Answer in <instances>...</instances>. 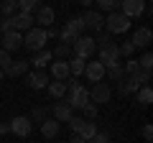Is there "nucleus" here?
I'll use <instances>...</instances> for the list:
<instances>
[{
  "label": "nucleus",
  "mask_w": 153,
  "mask_h": 143,
  "mask_svg": "<svg viewBox=\"0 0 153 143\" xmlns=\"http://www.w3.org/2000/svg\"><path fill=\"white\" fill-rule=\"evenodd\" d=\"M66 102H69V107L71 110H82L84 105L89 102V89L87 87H82V84H76V82H71V84H66Z\"/></svg>",
  "instance_id": "obj_1"
},
{
  "label": "nucleus",
  "mask_w": 153,
  "mask_h": 143,
  "mask_svg": "<svg viewBox=\"0 0 153 143\" xmlns=\"http://www.w3.org/2000/svg\"><path fill=\"white\" fill-rule=\"evenodd\" d=\"M94 51H97V44H94V39L92 36H79V39L71 44V54L74 56H79V59H92L94 56Z\"/></svg>",
  "instance_id": "obj_2"
},
{
  "label": "nucleus",
  "mask_w": 153,
  "mask_h": 143,
  "mask_svg": "<svg viewBox=\"0 0 153 143\" xmlns=\"http://www.w3.org/2000/svg\"><path fill=\"white\" fill-rule=\"evenodd\" d=\"M46 31L44 28H38V26H33L31 31H26V36H23V46L26 49H31V51H41V49H46Z\"/></svg>",
  "instance_id": "obj_3"
},
{
  "label": "nucleus",
  "mask_w": 153,
  "mask_h": 143,
  "mask_svg": "<svg viewBox=\"0 0 153 143\" xmlns=\"http://www.w3.org/2000/svg\"><path fill=\"white\" fill-rule=\"evenodd\" d=\"M105 28H107L110 36H117V33H125L128 28H130V18H125L123 13H110L107 18H105Z\"/></svg>",
  "instance_id": "obj_4"
},
{
  "label": "nucleus",
  "mask_w": 153,
  "mask_h": 143,
  "mask_svg": "<svg viewBox=\"0 0 153 143\" xmlns=\"http://www.w3.org/2000/svg\"><path fill=\"white\" fill-rule=\"evenodd\" d=\"M146 0H120V13L125 18H140L143 13H146Z\"/></svg>",
  "instance_id": "obj_5"
},
{
  "label": "nucleus",
  "mask_w": 153,
  "mask_h": 143,
  "mask_svg": "<svg viewBox=\"0 0 153 143\" xmlns=\"http://www.w3.org/2000/svg\"><path fill=\"white\" fill-rule=\"evenodd\" d=\"M33 130V120L28 115H16L10 120V133H16L18 138H28Z\"/></svg>",
  "instance_id": "obj_6"
},
{
  "label": "nucleus",
  "mask_w": 153,
  "mask_h": 143,
  "mask_svg": "<svg viewBox=\"0 0 153 143\" xmlns=\"http://www.w3.org/2000/svg\"><path fill=\"white\" fill-rule=\"evenodd\" d=\"M33 13H21L18 10L16 16H10V31H18V33H23V31H31L33 28Z\"/></svg>",
  "instance_id": "obj_7"
},
{
  "label": "nucleus",
  "mask_w": 153,
  "mask_h": 143,
  "mask_svg": "<svg viewBox=\"0 0 153 143\" xmlns=\"http://www.w3.org/2000/svg\"><path fill=\"white\" fill-rule=\"evenodd\" d=\"M21 46H23V33H18V31H8V33H3V36H0V49H5L8 54L18 51Z\"/></svg>",
  "instance_id": "obj_8"
},
{
  "label": "nucleus",
  "mask_w": 153,
  "mask_h": 143,
  "mask_svg": "<svg viewBox=\"0 0 153 143\" xmlns=\"http://www.w3.org/2000/svg\"><path fill=\"white\" fill-rule=\"evenodd\" d=\"M110 97H112V89H110L105 82L92 84V89H89V102H94V105H102V102H110Z\"/></svg>",
  "instance_id": "obj_9"
},
{
  "label": "nucleus",
  "mask_w": 153,
  "mask_h": 143,
  "mask_svg": "<svg viewBox=\"0 0 153 143\" xmlns=\"http://www.w3.org/2000/svg\"><path fill=\"white\" fill-rule=\"evenodd\" d=\"M151 41H153V31H151L148 26H140L135 33H133L130 44H133V49H148V46H151Z\"/></svg>",
  "instance_id": "obj_10"
},
{
  "label": "nucleus",
  "mask_w": 153,
  "mask_h": 143,
  "mask_svg": "<svg viewBox=\"0 0 153 143\" xmlns=\"http://www.w3.org/2000/svg\"><path fill=\"white\" fill-rule=\"evenodd\" d=\"M82 21H84V28H89V31H97L100 33L105 28V16L100 10H87L82 16Z\"/></svg>",
  "instance_id": "obj_11"
},
{
  "label": "nucleus",
  "mask_w": 153,
  "mask_h": 143,
  "mask_svg": "<svg viewBox=\"0 0 153 143\" xmlns=\"http://www.w3.org/2000/svg\"><path fill=\"white\" fill-rule=\"evenodd\" d=\"M84 77H87L92 84L102 82V79H105V64H102V61H87V66H84Z\"/></svg>",
  "instance_id": "obj_12"
},
{
  "label": "nucleus",
  "mask_w": 153,
  "mask_h": 143,
  "mask_svg": "<svg viewBox=\"0 0 153 143\" xmlns=\"http://www.w3.org/2000/svg\"><path fill=\"white\" fill-rule=\"evenodd\" d=\"M120 59V49H117V44H107V46H102L100 49V61H102L105 66H110V64H115V61Z\"/></svg>",
  "instance_id": "obj_13"
},
{
  "label": "nucleus",
  "mask_w": 153,
  "mask_h": 143,
  "mask_svg": "<svg viewBox=\"0 0 153 143\" xmlns=\"http://www.w3.org/2000/svg\"><path fill=\"white\" fill-rule=\"evenodd\" d=\"M51 110H54V120H56V123H69L71 115H74V110L69 107V102H66V100H64V102H56Z\"/></svg>",
  "instance_id": "obj_14"
},
{
  "label": "nucleus",
  "mask_w": 153,
  "mask_h": 143,
  "mask_svg": "<svg viewBox=\"0 0 153 143\" xmlns=\"http://www.w3.org/2000/svg\"><path fill=\"white\" fill-rule=\"evenodd\" d=\"M28 87L31 89H44L46 84H49V74H46L44 69H36V72H31V74H28Z\"/></svg>",
  "instance_id": "obj_15"
},
{
  "label": "nucleus",
  "mask_w": 153,
  "mask_h": 143,
  "mask_svg": "<svg viewBox=\"0 0 153 143\" xmlns=\"http://www.w3.org/2000/svg\"><path fill=\"white\" fill-rule=\"evenodd\" d=\"M51 61H54V54H51L49 49H41V51H33V59H28V64H33L36 69H44Z\"/></svg>",
  "instance_id": "obj_16"
},
{
  "label": "nucleus",
  "mask_w": 153,
  "mask_h": 143,
  "mask_svg": "<svg viewBox=\"0 0 153 143\" xmlns=\"http://www.w3.org/2000/svg\"><path fill=\"white\" fill-rule=\"evenodd\" d=\"M51 77L59 79V82H66V79H69V64L61 61V59L51 61Z\"/></svg>",
  "instance_id": "obj_17"
},
{
  "label": "nucleus",
  "mask_w": 153,
  "mask_h": 143,
  "mask_svg": "<svg viewBox=\"0 0 153 143\" xmlns=\"http://www.w3.org/2000/svg\"><path fill=\"white\" fill-rule=\"evenodd\" d=\"M33 21H36L38 26H49L51 28V23H54V10H51L49 5H38V13L33 16Z\"/></svg>",
  "instance_id": "obj_18"
},
{
  "label": "nucleus",
  "mask_w": 153,
  "mask_h": 143,
  "mask_svg": "<svg viewBox=\"0 0 153 143\" xmlns=\"http://www.w3.org/2000/svg\"><path fill=\"white\" fill-rule=\"evenodd\" d=\"M28 61H10V66H8L5 69V77H23V74H28Z\"/></svg>",
  "instance_id": "obj_19"
},
{
  "label": "nucleus",
  "mask_w": 153,
  "mask_h": 143,
  "mask_svg": "<svg viewBox=\"0 0 153 143\" xmlns=\"http://www.w3.org/2000/svg\"><path fill=\"white\" fill-rule=\"evenodd\" d=\"M135 102L140 105V107H148V105L153 102V89L148 87V84H143V87H138V92H135Z\"/></svg>",
  "instance_id": "obj_20"
},
{
  "label": "nucleus",
  "mask_w": 153,
  "mask_h": 143,
  "mask_svg": "<svg viewBox=\"0 0 153 143\" xmlns=\"http://www.w3.org/2000/svg\"><path fill=\"white\" fill-rule=\"evenodd\" d=\"M41 133H44V138H56L59 136V123H56L54 118L41 120Z\"/></svg>",
  "instance_id": "obj_21"
},
{
  "label": "nucleus",
  "mask_w": 153,
  "mask_h": 143,
  "mask_svg": "<svg viewBox=\"0 0 153 143\" xmlns=\"http://www.w3.org/2000/svg\"><path fill=\"white\" fill-rule=\"evenodd\" d=\"M138 87H140V84H138L133 77H123L120 82H117V92H120V95H130V92H138Z\"/></svg>",
  "instance_id": "obj_22"
},
{
  "label": "nucleus",
  "mask_w": 153,
  "mask_h": 143,
  "mask_svg": "<svg viewBox=\"0 0 153 143\" xmlns=\"http://www.w3.org/2000/svg\"><path fill=\"white\" fill-rule=\"evenodd\" d=\"M46 89H49V95H51L54 100H59V97H64V95H66V82H59V79H54V82L46 84Z\"/></svg>",
  "instance_id": "obj_23"
},
{
  "label": "nucleus",
  "mask_w": 153,
  "mask_h": 143,
  "mask_svg": "<svg viewBox=\"0 0 153 143\" xmlns=\"http://www.w3.org/2000/svg\"><path fill=\"white\" fill-rule=\"evenodd\" d=\"M66 64H69V74H71V77H79V74H84V66H87V61L79 59V56H71Z\"/></svg>",
  "instance_id": "obj_24"
},
{
  "label": "nucleus",
  "mask_w": 153,
  "mask_h": 143,
  "mask_svg": "<svg viewBox=\"0 0 153 143\" xmlns=\"http://www.w3.org/2000/svg\"><path fill=\"white\" fill-rule=\"evenodd\" d=\"M66 28H69L71 33H76V36H82L87 28H84V21H82V16H71L69 21H66Z\"/></svg>",
  "instance_id": "obj_25"
},
{
  "label": "nucleus",
  "mask_w": 153,
  "mask_h": 143,
  "mask_svg": "<svg viewBox=\"0 0 153 143\" xmlns=\"http://www.w3.org/2000/svg\"><path fill=\"white\" fill-rule=\"evenodd\" d=\"M105 74H107L112 82H120L123 77H125V72H123V66H120V61H115V64H110V66H105Z\"/></svg>",
  "instance_id": "obj_26"
},
{
  "label": "nucleus",
  "mask_w": 153,
  "mask_h": 143,
  "mask_svg": "<svg viewBox=\"0 0 153 143\" xmlns=\"http://www.w3.org/2000/svg\"><path fill=\"white\" fill-rule=\"evenodd\" d=\"M0 13H3V18H10L18 13V0H3L0 3Z\"/></svg>",
  "instance_id": "obj_27"
},
{
  "label": "nucleus",
  "mask_w": 153,
  "mask_h": 143,
  "mask_svg": "<svg viewBox=\"0 0 153 143\" xmlns=\"http://www.w3.org/2000/svg\"><path fill=\"white\" fill-rule=\"evenodd\" d=\"M38 5H41V0H18V10L21 13H33V10H38Z\"/></svg>",
  "instance_id": "obj_28"
},
{
  "label": "nucleus",
  "mask_w": 153,
  "mask_h": 143,
  "mask_svg": "<svg viewBox=\"0 0 153 143\" xmlns=\"http://www.w3.org/2000/svg\"><path fill=\"white\" fill-rule=\"evenodd\" d=\"M97 8L100 10H107V13H115L120 8V0H97Z\"/></svg>",
  "instance_id": "obj_29"
},
{
  "label": "nucleus",
  "mask_w": 153,
  "mask_h": 143,
  "mask_svg": "<svg viewBox=\"0 0 153 143\" xmlns=\"http://www.w3.org/2000/svg\"><path fill=\"white\" fill-rule=\"evenodd\" d=\"M51 54H54V59H66V56H71V46L69 44H59L56 51H51Z\"/></svg>",
  "instance_id": "obj_30"
},
{
  "label": "nucleus",
  "mask_w": 153,
  "mask_h": 143,
  "mask_svg": "<svg viewBox=\"0 0 153 143\" xmlns=\"http://www.w3.org/2000/svg\"><path fill=\"white\" fill-rule=\"evenodd\" d=\"M59 39H61V41H64V44H69V46H71V44H74V41H76V39H79V36H76V33H71V31H69V28H66V26H64V28H61V31H59Z\"/></svg>",
  "instance_id": "obj_31"
},
{
  "label": "nucleus",
  "mask_w": 153,
  "mask_h": 143,
  "mask_svg": "<svg viewBox=\"0 0 153 143\" xmlns=\"http://www.w3.org/2000/svg\"><path fill=\"white\" fill-rule=\"evenodd\" d=\"M138 66H140V69H148V72L153 69V54H151V51H146V54L138 59Z\"/></svg>",
  "instance_id": "obj_32"
},
{
  "label": "nucleus",
  "mask_w": 153,
  "mask_h": 143,
  "mask_svg": "<svg viewBox=\"0 0 153 143\" xmlns=\"http://www.w3.org/2000/svg\"><path fill=\"white\" fill-rule=\"evenodd\" d=\"M82 112H84V120H94V118H97V105L94 102H87L82 107Z\"/></svg>",
  "instance_id": "obj_33"
},
{
  "label": "nucleus",
  "mask_w": 153,
  "mask_h": 143,
  "mask_svg": "<svg viewBox=\"0 0 153 143\" xmlns=\"http://www.w3.org/2000/svg\"><path fill=\"white\" fill-rule=\"evenodd\" d=\"M10 61H13V56L8 54L5 49H0V72H3V74H5V69L10 66Z\"/></svg>",
  "instance_id": "obj_34"
},
{
  "label": "nucleus",
  "mask_w": 153,
  "mask_h": 143,
  "mask_svg": "<svg viewBox=\"0 0 153 143\" xmlns=\"http://www.w3.org/2000/svg\"><path fill=\"white\" fill-rule=\"evenodd\" d=\"M46 112H49V107H33V115H31V120H36V123L46 120Z\"/></svg>",
  "instance_id": "obj_35"
},
{
  "label": "nucleus",
  "mask_w": 153,
  "mask_h": 143,
  "mask_svg": "<svg viewBox=\"0 0 153 143\" xmlns=\"http://www.w3.org/2000/svg\"><path fill=\"white\" fill-rule=\"evenodd\" d=\"M94 44H97L100 49H102V46H107V44H112V36H110V33L105 31V33H100L97 39H94Z\"/></svg>",
  "instance_id": "obj_36"
},
{
  "label": "nucleus",
  "mask_w": 153,
  "mask_h": 143,
  "mask_svg": "<svg viewBox=\"0 0 153 143\" xmlns=\"http://www.w3.org/2000/svg\"><path fill=\"white\" fill-rule=\"evenodd\" d=\"M87 143H110V136H107V133H100V130H97Z\"/></svg>",
  "instance_id": "obj_37"
},
{
  "label": "nucleus",
  "mask_w": 153,
  "mask_h": 143,
  "mask_svg": "<svg viewBox=\"0 0 153 143\" xmlns=\"http://www.w3.org/2000/svg\"><path fill=\"white\" fill-rule=\"evenodd\" d=\"M117 49H120V56H133V51H135V49H133V44H130V41H125V44H120Z\"/></svg>",
  "instance_id": "obj_38"
},
{
  "label": "nucleus",
  "mask_w": 153,
  "mask_h": 143,
  "mask_svg": "<svg viewBox=\"0 0 153 143\" xmlns=\"http://www.w3.org/2000/svg\"><path fill=\"white\" fill-rule=\"evenodd\" d=\"M143 138L151 143V138H153V128H151V125H143Z\"/></svg>",
  "instance_id": "obj_39"
},
{
  "label": "nucleus",
  "mask_w": 153,
  "mask_h": 143,
  "mask_svg": "<svg viewBox=\"0 0 153 143\" xmlns=\"http://www.w3.org/2000/svg\"><path fill=\"white\" fill-rule=\"evenodd\" d=\"M0 133H3V136L10 133V123H0Z\"/></svg>",
  "instance_id": "obj_40"
},
{
  "label": "nucleus",
  "mask_w": 153,
  "mask_h": 143,
  "mask_svg": "<svg viewBox=\"0 0 153 143\" xmlns=\"http://www.w3.org/2000/svg\"><path fill=\"white\" fill-rule=\"evenodd\" d=\"M56 36H59V31H56V28H49V31H46V39H56Z\"/></svg>",
  "instance_id": "obj_41"
},
{
  "label": "nucleus",
  "mask_w": 153,
  "mask_h": 143,
  "mask_svg": "<svg viewBox=\"0 0 153 143\" xmlns=\"http://www.w3.org/2000/svg\"><path fill=\"white\" fill-rule=\"evenodd\" d=\"M69 143H87V141H82L79 136H71V138H69Z\"/></svg>",
  "instance_id": "obj_42"
},
{
  "label": "nucleus",
  "mask_w": 153,
  "mask_h": 143,
  "mask_svg": "<svg viewBox=\"0 0 153 143\" xmlns=\"http://www.w3.org/2000/svg\"><path fill=\"white\" fill-rule=\"evenodd\" d=\"M76 3H79V5H84V8H89V5L94 3V0H76Z\"/></svg>",
  "instance_id": "obj_43"
},
{
  "label": "nucleus",
  "mask_w": 153,
  "mask_h": 143,
  "mask_svg": "<svg viewBox=\"0 0 153 143\" xmlns=\"http://www.w3.org/2000/svg\"><path fill=\"white\" fill-rule=\"evenodd\" d=\"M3 77H5V74H3V72H0V79H3Z\"/></svg>",
  "instance_id": "obj_44"
}]
</instances>
